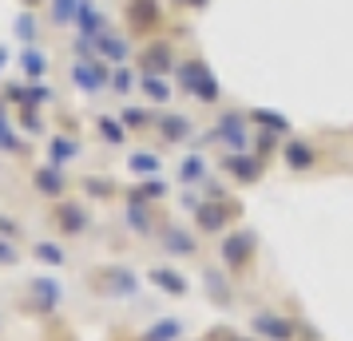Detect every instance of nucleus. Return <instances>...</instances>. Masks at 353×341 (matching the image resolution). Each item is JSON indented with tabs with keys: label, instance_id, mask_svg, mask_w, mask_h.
<instances>
[{
	"label": "nucleus",
	"instance_id": "0eeeda50",
	"mask_svg": "<svg viewBox=\"0 0 353 341\" xmlns=\"http://www.w3.org/2000/svg\"><path fill=\"white\" fill-rule=\"evenodd\" d=\"M147 278H151V286L163 290L167 298H187V293H191V282L179 274L175 266H151V274Z\"/></svg>",
	"mask_w": 353,
	"mask_h": 341
},
{
	"label": "nucleus",
	"instance_id": "c85d7f7f",
	"mask_svg": "<svg viewBox=\"0 0 353 341\" xmlns=\"http://www.w3.org/2000/svg\"><path fill=\"white\" fill-rule=\"evenodd\" d=\"M230 341H234V338H230Z\"/></svg>",
	"mask_w": 353,
	"mask_h": 341
},
{
	"label": "nucleus",
	"instance_id": "4468645a",
	"mask_svg": "<svg viewBox=\"0 0 353 341\" xmlns=\"http://www.w3.org/2000/svg\"><path fill=\"white\" fill-rule=\"evenodd\" d=\"M179 179L194 183V187H199V183H207V159H203V155H187L183 167H179Z\"/></svg>",
	"mask_w": 353,
	"mask_h": 341
},
{
	"label": "nucleus",
	"instance_id": "423d86ee",
	"mask_svg": "<svg viewBox=\"0 0 353 341\" xmlns=\"http://www.w3.org/2000/svg\"><path fill=\"white\" fill-rule=\"evenodd\" d=\"M223 167L230 171V179L242 183V187H250V183L262 179V163H258L254 155H246V151H230L223 159Z\"/></svg>",
	"mask_w": 353,
	"mask_h": 341
},
{
	"label": "nucleus",
	"instance_id": "39448f33",
	"mask_svg": "<svg viewBox=\"0 0 353 341\" xmlns=\"http://www.w3.org/2000/svg\"><path fill=\"white\" fill-rule=\"evenodd\" d=\"M159 242H163V250H167L171 258H194V254H199V238H194L191 230H183V227H163Z\"/></svg>",
	"mask_w": 353,
	"mask_h": 341
},
{
	"label": "nucleus",
	"instance_id": "f3484780",
	"mask_svg": "<svg viewBox=\"0 0 353 341\" xmlns=\"http://www.w3.org/2000/svg\"><path fill=\"white\" fill-rule=\"evenodd\" d=\"M155 123H159V131L167 135V139H171V143H175V139H187V135H191V123H187L183 115H163V119H155Z\"/></svg>",
	"mask_w": 353,
	"mask_h": 341
},
{
	"label": "nucleus",
	"instance_id": "bb28decb",
	"mask_svg": "<svg viewBox=\"0 0 353 341\" xmlns=\"http://www.w3.org/2000/svg\"><path fill=\"white\" fill-rule=\"evenodd\" d=\"M183 4H207V0H183Z\"/></svg>",
	"mask_w": 353,
	"mask_h": 341
},
{
	"label": "nucleus",
	"instance_id": "aec40b11",
	"mask_svg": "<svg viewBox=\"0 0 353 341\" xmlns=\"http://www.w3.org/2000/svg\"><path fill=\"white\" fill-rule=\"evenodd\" d=\"M36 258H40V262H48V266H64L68 254H64V250H60L56 242H36Z\"/></svg>",
	"mask_w": 353,
	"mask_h": 341
},
{
	"label": "nucleus",
	"instance_id": "b1692460",
	"mask_svg": "<svg viewBox=\"0 0 353 341\" xmlns=\"http://www.w3.org/2000/svg\"><path fill=\"white\" fill-rule=\"evenodd\" d=\"M147 123H151V115L147 112H135V107H131V112H123V127H147Z\"/></svg>",
	"mask_w": 353,
	"mask_h": 341
},
{
	"label": "nucleus",
	"instance_id": "6ab92c4d",
	"mask_svg": "<svg viewBox=\"0 0 353 341\" xmlns=\"http://www.w3.org/2000/svg\"><path fill=\"white\" fill-rule=\"evenodd\" d=\"M76 83H80L83 92H99V87H103V76H99L96 68H83V64H76Z\"/></svg>",
	"mask_w": 353,
	"mask_h": 341
},
{
	"label": "nucleus",
	"instance_id": "a878e982",
	"mask_svg": "<svg viewBox=\"0 0 353 341\" xmlns=\"http://www.w3.org/2000/svg\"><path fill=\"white\" fill-rule=\"evenodd\" d=\"M0 262H17V250H8V242H0Z\"/></svg>",
	"mask_w": 353,
	"mask_h": 341
},
{
	"label": "nucleus",
	"instance_id": "20e7f679",
	"mask_svg": "<svg viewBox=\"0 0 353 341\" xmlns=\"http://www.w3.org/2000/svg\"><path fill=\"white\" fill-rule=\"evenodd\" d=\"M321 159V151L314 143H305V139H286L282 143V163H286L294 175H305V171H314Z\"/></svg>",
	"mask_w": 353,
	"mask_h": 341
},
{
	"label": "nucleus",
	"instance_id": "6e6552de",
	"mask_svg": "<svg viewBox=\"0 0 353 341\" xmlns=\"http://www.w3.org/2000/svg\"><path fill=\"white\" fill-rule=\"evenodd\" d=\"M230 218H234V214H226V207L219 203V198H210V203H203V207L194 211V223H199L203 234H219V230H226Z\"/></svg>",
	"mask_w": 353,
	"mask_h": 341
},
{
	"label": "nucleus",
	"instance_id": "f03ea898",
	"mask_svg": "<svg viewBox=\"0 0 353 341\" xmlns=\"http://www.w3.org/2000/svg\"><path fill=\"white\" fill-rule=\"evenodd\" d=\"M254 254H258V234H250V230H234L219 246V262L230 274H246V266L254 262Z\"/></svg>",
	"mask_w": 353,
	"mask_h": 341
},
{
	"label": "nucleus",
	"instance_id": "9b49d317",
	"mask_svg": "<svg viewBox=\"0 0 353 341\" xmlns=\"http://www.w3.org/2000/svg\"><path fill=\"white\" fill-rule=\"evenodd\" d=\"M203 286H207V293L219 306H230V302H234V290H230V282H226L223 270H207V274H203Z\"/></svg>",
	"mask_w": 353,
	"mask_h": 341
},
{
	"label": "nucleus",
	"instance_id": "393cba45",
	"mask_svg": "<svg viewBox=\"0 0 353 341\" xmlns=\"http://www.w3.org/2000/svg\"><path fill=\"white\" fill-rule=\"evenodd\" d=\"M115 92H131V76L119 72V76H115Z\"/></svg>",
	"mask_w": 353,
	"mask_h": 341
},
{
	"label": "nucleus",
	"instance_id": "9d476101",
	"mask_svg": "<svg viewBox=\"0 0 353 341\" xmlns=\"http://www.w3.org/2000/svg\"><path fill=\"white\" fill-rule=\"evenodd\" d=\"M32 309L36 313H48V309H56V302H60V282L56 278H36L32 282Z\"/></svg>",
	"mask_w": 353,
	"mask_h": 341
},
{
	"label": "nucleus",
	"instance_id": "412c9836",
	"mask_svg": "<svg viewBox=\"0 0 353 341\" xmlns=\"http://www.w3.org/2000/svg\"><path fill=\"white\" fill-rule=\"evenodd\" d=\"M80 155V147L72 143V139H52V163H68Z\"/></svg>",
	"mask_w": 353,
	"mask_h": 341
},
{
	"label": "nucleus",
	"instance_id": "f257e3e1",
	"mask_svg": "<svg viewBox=\"0 0 353 341\" xmlns=\"http://www.w3.org/2000/svg\"><path fill=\"white\" fill-rule=\"evenodd\" d=\"M250 333L258 341H298L302 325L286 313H278V309H254L250 313Z\"/></svg>",
	"mask_w": 353,
	"mask_h": 341
},
{
	"label": "nucleus",
	"instance_id": "cd10ccee",
	"mask_svg": "<svg viewBox=\"0 0 353 341\" xmlns=\"http://www.w3.org/2000/svg\"><path fill=\"white\" fill-rule=\"evenodd\" d=\"M234 341H246V338H234Z\"/></svg>",
	"mask_w": 353,
	"mask_h": 341
},
{
	"label": "nucleus",
	"instance_id": "f8f14e48",
	"mask_svg": "<svg viewBox=\"0 0 353 341\" xmlns=\"http://www.w3.org/2000/svg\"><path fill=\"white\" fill-rule=\"evenodd\" d=\"M56 223H60V230H64V234H80V230H88V211L68 203V207H60V211H56Z\"/></svg>",
	"mask_w": 353,
	"mask_h": 341
},
{
	"label": "nucleus",
	"instance_id": "ddd939ff",
	"mask_svg": "<svg viewBox=\"0 0 353 341\" xmlns=\"http://www.w3.org/2000/svg\"><path fill=\"white\" fill-rule=\"evenodd\" d=\"M179 338H183V322L179 318H163V322H155L143 333V341H179Z\"/></svg>",
	"mask_w": 353,
	"mask_h": 341
},
{
	"label": "nucleus",
	"instance_id": "1a4fd4ad",
	"mask_svg": "<svg viewBox=\"0 0 353 341\" xmlns=\"http://www.w3.org/2000/svg\"><path fill=\"white\" fill-rule=\"evenodd\" d=\"M246 123H250V119H242L239 112L219 115V123H214V139H223V143H230L234 151H242V131H246Z\"/></svg>",
	"mask_w": 353,
	"mask_h": 341
},
{
	"label": "nucleus",
	"instance_id": "a211bd4d",
	"mask_svg": "<svg viewBox=\"0 0 353 341\" xmlns=\"http://www.w3.org/2000/svg\"><path fill=\"white\" fill-rule=\"evenodd\" d=\"M128 167L135 171V175H159V155H147V151H139V155H131L128 159Z\"/></svg>",
	"mask_w": 353,
	"mask_h": 341
},
{
	"label": "nucleus",
	"instance_id": "4be33fe9",
	"mask_svg": "<svg viewBox=\"0 0 353 341\" xmlns=\"http://www.w3.org/2000/svg\"><path fill=\"white\" fill-rule=\"evenodd\" d=\"M99 131H103V139H108V143H123V123H115L112 115H99Z\"/></svg>",
	"mask_w": 353,
	"mask_h": 341
},
{
	"label": "nucleus",
	"instance_id": "2eb2a0df",
	"mask_svg": "<svg viewBox=\"0 0 353 341\" xmlns=\"http://www.w3.org/2000/svg\"><path fill=\"white\" fill-rule=\"evenodd\" d=\"M246 119H250L254 127H270V131H278V135H286V131H290V119H282L278 112H262V107H254Z\"/></svg>",
	"mask_w": 353,
	"mask_h": 341
},
{
	"label": "nucleus",
	"instance_id": "dca6fc26",
	"mask_svg": "<svg viewBox=\"0 0 353 341\" xmlns=\"http://www.w3.org/2000/svg\"><path fill=\"white\" fill-rule=\"evenodd\" d=\"M36 191H44V195H64V175H60L56 167L36 171Z\"/></svg>",
	"mask_w": 353,
	"mask_h": 341
},
{
	"label": "nucleus",
	"instance_id": "7ed1b4c3",
	"mask_svg": "<svg viewBox=\"0 0 353 341\" xmlns=\"http://www.w3.org/2000/svg\"><path fill=\"white\" fill-rule=\"evenodd\" d=\"M183 92H191V96H199L203 103H214L219 99V80L207 72V64L203 60H191V64H183Z\"/></svg>",
	"mask_w": 353,
	"mask_h": 341
},
{
	"label": "nucleus",
	"instance_id": "5701e85b",
	"mask_svg": "<svg viewBox=\"0 0 353 341\" xmlns=\"http://www.w3.org/2000/svg\"><path fill=\"white\" fill-rule=\"evenodd\" d=\"M143 92H147L151 99H159V103H163V99H171V87H167L159 76H147V80H143Z\"/></svg>",
	"mask_w": 353,
	"mask_h": 341
}]
</instances>
